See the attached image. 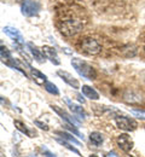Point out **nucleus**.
Here are the masks:
<instances>
[{"label":"nucleus","mask_w":145,"mask_h":157,"mask_svg":"<svg viewBox=\"0 0 145 157\" xmlns=\"http://www.w3.org/2000/svg\"><path fill=\"white\" fill-rule=\"evenodd\" d=\"M80 48L83 53L88 56H96L101 53L102 51V45L93 38H83L80 42Z\"/></svg>","instance_id":"nucleus-3"},{"label":"nucleus","mask_w":145,"mask_h":157,"mask_svg":"<svg viewBox=\"0 0 145 157\" xmlns=\"http://www.w3.org/2000/svg\"><path fill=\"white\" fill-rule=\"evenodd\" d=\"M106 157H119V156H117V154H116L115 151H110V152L106 155Z\"/></svg>","instance_id":"nucleus-24"},{"label":"nucleus","mask_w":145,"mask_h":157,"mask_svg":"<svg viewBox=\"0 0 145 157\" xmlns=\"http://www.w3.org/2000/svg\"><path fill=\"white\" fill-rule=\"evenodd\" d=\"M45 57L47 59H50V62L55 65H59L61 64V60H59V57L57 55V51L53 48V47H50V46H44L41 48Z\"/></svg>","instance_id":"nucleus-9"},{"label":"nucleus","mask_w":145,"mask_h":157,"mask_svg":"<svg viewBox=\"0 0 145 157\" xmlns=\"http://www.w3.org/2000/svg\"><path fill=\"white\" fill-rule=\"evenodd\" d=\"M30 157H34V156H30Z\"/></svg>","instance_id":"nucleus-27"},{"label":"nucleus","mask_w":145,"mask_h":157,"mask_svg":"<svg viewBox=\"0 0 145 157\" xmlns=\"http://www.w3.org/2000/svg\"><path fill=\"white\" fill-rule=\"evenodd\" d=\"M51 108H52V110H53V111H56V113H57V114H58V115H59V116H61V117H62L63 120L67 122V123H69V124H73V126H76V124H79V123H80V122H79L76 118L71 117V116H70L68 113H65L64 110L59 109L58 106H56V105H52Z\"/></svg>","instance_id":"nucleus-10"},{"label":"nucleus","mask_w":145,"mask_h":157,"mask_svg":"<svg viewBox=\"0 0 145 157\" xmlns=\"http://www.w3.org/2000/svg\"><path fill=\"white\" fill-rule=\"evenodd\" d=\"M126 157H133V156H126Z\"/></svg>","instance_id":"nucleus-26"},{"label":"nucleus","mask_w":145,"mask_h":157,"mask_svg":"<svg viewBox=\"0 0 145 157\" xmlns=\"http://www.w3.org/2000/svg\"><path fill=\"white\" fill-rule=\"evenodd\" d=\"M90 157H96V155H91Z\"/></svg>","instance_id":"nucleus-25"},{"label":"nucleus","mask_w":145,"mask_h":157,"mask_svg":"<svg viewBox=\"0 0 145 157\" xmlns=\"http://www.w3.org/2000/svg\"><path fill=\"white\" fill-rule=\"evenodd\" d=\"M116 143L120 146V149L124 150V152H129L133 149V146H134L133 140L131 139V137L128 134H121V136H119L117 139H116Z\"/></svg>","instance_id":"nucleus-6"},{"label":"nucleus","mask_w":145,"mask_h":157,"mask_svg":"<svg viewBox=\"0 0 145 157\" xmlns=\"http://www.w3.org/2000/svg\"><path fill=\"white\" fill-rule=\"evenodd\" d=\"M90 141H91L94 146H99V145L103 144V141H104L103 136H102L99 132H92V133L90 134Z\"/></svg>","instance_id":"nucleus-15"},{"label":"nucleus","mask_w":145,"mask_h":157,"mask_svg":"<svg viewBox=\"0 0 145 157\" xmlns=\"http://www.w3.org/2000/svg\"><path fill=\"white\" fill-rule=\"evenodd\" d=\"M2 30H4V33H5L7 36H10L12 40H15L17 44H20V45H23V44H24L23 36H22V34L20 33L18 29H16V28H13V27H10V25H6V27H4Z\"/></svg>","instance_id":"nucleus-8"},{"label":"nucleus","mask_w":145,"mask_h":157,"mask_svg":"<svg viewBox=\"0 0 145 157\" xmlns=\"http://www.w3.org/2000/svg\"><path fill=\"white\" fill-rule=\"evenodd\" d=\"M81 92H82V94L86 98L91 99V100H98V99H99L98 92H97L94 88H92L91 86L83 85L82 87H81Z\"/></svg>","instance_id":"nucleus-14"},{"label":"nucleus","mask_w":145,"mask_h":157,"mask_svg":"<svg viewBox=\"0 0 145 157\" xmlns=\"http://www.w3.org/2000/svg\"><path fill=\"white\" fill-rule=\"evenodd\" d=\"M115 123H116L117 128H120L122 131H127V132L134 131L137 128V122L133 118L127 117V116H116Z\"/></svg>","instance_id":"nucleus-5"},{"label":"nucleus","mask_w":145,"mask_h":157,"mask_svg":"<svg viewBox=\"0 0 145 157\" xmlns=\"http://www.w3.org/2000/svg\"><path fill=\"white\" fill-rule=\"evenodd\" d=\"M71 65H73V68L76 70V73H78L80 76H82L83 78H86V80L92 81V80H96V78H97V71H96V69H94L92 65H90L87 62L82 60V59L73 58L71 59Z\"/></svg>","instance_id":"nucleus-2"},{"label":"nucleus","mask_w":145,"mask_h":157,"mask_svg":"<svg viewBox=\"0 0 145 157\" xmlns=\"http://www.w3.org/2000/svg\"><path fill=\"white\" fill-rule=\"evenodd\" d=\"M57 75L62 78L65 83H68L70 87H73V88H75V90L80 88V83H79V81L74 78L70 73L64 71V70H58V71H57Z\"/></svg>","instance_id":"nucleus-7"},{"label":"nucleus","mask_w":145,"mask_h":157,"mask_svg":"<svg viewBox=\"0 0 145 157\" xmlns=\"http://www.w3.org/2000/svg\"><path fill=\"white\" fill-rule=\"evenodd\" d=\"M13 123H15V127H16V128H17V129H18L20 132L24 133V134H27L28 137L33 138V137H32L33 134H32V133H30V132L28 131V128H27V126H25L24 123H22L21 121H18V120H16V121H15Z\"/></svg>","instance_id":"nucleus-19"},{"label":"nucleus","mask_w":145,"mask_h":157,"mask_svg":"<svg viewBox=\"0 0 145 157\" xmlns=\"http://www.w3.org/2000/svg\"><path fill=\"white\" fill-rule=\"evenodd\" d=\"M124 101L127 103H131V104H135V103H140L142 98L138 96V94H134L133 92H128L124 94Z\"/></svg>","instance_id":"nucleus-17"},{"label":"nucleus","mask_w":145,"mask_h":157,"mask_svg":"<svg viewBox=\"0 0 145 157\" xmlns=\"http://www.w3.org/2000/svg\"><path fill=\"white\" fill-rule=\"evenodd\" d=\"M41 151H42V154H44V157H57L53 152H51L46 146H44L42 145L41 146Z\"/></svg>","instance_id":"nucleus-22"},{"label":"nucleus","mask_w":145,"mask_h":157,"mask_svg":"<svg viewBox=\"0 0 145 157\" xmlns=\"http://www.w3.org/2000/svg\"><path fill=\"white\" fill-rule=\"evenodd\" d=\"M45 90L48 92V93H51V94H55V96H58L59 94V90L57 88V86L55 85V83H52V82H46L45 83Z\"/></svg>","instance_id":"nucleus-20"},{"label":"nucleus","mask_w":145,"mask_h":157,"mask_svg":"<svg viewBox=\"0 0 145 157\" xmlns=\"http://www.w3.org/2000/svg\"><path fill=\"white\" fill-rule=\"evenodd\" d=\"M27 67L29 68V70H30V73H32V78H33V80H34L38 85H45V83L47 82V78H46V75H44L40 70L32 68L29 64H27Z\"/></svg>","instance_id":"nucleus-13"},{"label":"nucleus","mask_w":145,"mask_h":157,"mask_svg":"<svg viewBox=\"0 0 145 157\" xmlns=\"http://www.w3.org/2000/svg\"><path fill=\"white\" fill-rule=\"evenodd\" d=\"M34 123H35V126H38L39 128H41V129H44V131H48V127H47V124L42 123V122H40V121H38V120H36Z\"/></svg>","instance_id":"nucleus-23"},{"label":"nucleus","mask_w":145,"mask_h":157,"mask_svg":"<svg viewBox=\"0 0 145 157\" xmlns=\"http://www.w3.org/2000/svg\"><path fill=\"white\" fill-rule=\"evenodd\" d=\"M65 103L69 105V108H70V110L73 111V114H75L76 116L79 118H82L85 120L86 118V114H85V110H83V108L81 105H79V104H75V103H73L71 100H69V99L65 97Z\"/></svg>","instance_id":"nucleus-12"},{"label":"nucleus","mask_w":145,"mask_h":157,"mask_svg":"<svg viewBox=\"0 0 145 157\" xmlns=\"http://www.w3.org/2000/svg\"><path fill=\"white\" fill-rule=\"evenodd\" d=\"M21 10L22 15H24L27 17L38 16V13L40 11V5L36 1H34V0H23Z\"/></svg>","instance_id":"nucleus-4"},{"label":"nucleus","mask_w":145,"mask_h":157,"mask_svg":"<svg viewBox=\"0 0 145 157\" xmlns=\"http://www.w3.org/2000/svg\"><path fill=\"white\" fill-rule=\"evenodd\" d=\"M57 134H58V136H61L63 139H65L67 141L73 143V144H74V145H76V146H81V143H80L78 139H75V138L73 137L70 133H67V132H57Z\"/></svg>","instance_id":"nucleus-16"},{"label":"nucleus","mask_w":145,"mask_h":157,"mask_svg":"<svg viewBox=\"0 0 145 157\" xmlns=\"http://www.w3.org/2000/svg\"><path fill=\"white\" fill-rule=\"evenodd\" d=\"M131 113L135 116L137 118H140V120H145V111L144 110H135V109H132Z\"/></svg>","instance_id":"nucleus-21"},{"label":"nucleus","mask_w":145,"mask_h":157,"mask_svg":"<svg viewBox=\"0 0 145 157\" xmlns=\"http://www.w3.org/2000/svg\"><path fill=\"white\" fill-rule=\"evenodd\" d=\"M27 46H28V48H29V51H30V53H32V56L34 57V59L36 60V62H39V63H44L45 62V55H44V52H42V50H39L34 44H32V42H28L27 44Z\"/></svg>","instance_id":"nucleus-11"},{"label":"nucleus","mask_w":145,"mask_h":157,"mask_svg":"<svg viewBox=\"0 0 145 157\" xmlns=\"http://www.w3.org/2000/svg\"><path fill=\"white\" fill-rule=\"evenodd\" d=\"M85 27L82 11H75L73 9L64 10L59 13L57 20V28L64 36H73L80 33Z\"/></svg>","instance_id":"nucleus-1"},{"label":"nucleus","mask_w":145,"mask_h":157,"mask_svg":"<svg viewBox=\"0 0 145 157\" xmlns=\"http://www.w3.org/2000/svg\"><path fill=\"white\" fill-rule=\"evenodd\" d=\"M56 140H57V141H58V143H59L61 145H63V146H65V147H67L68 150H70V151H73V152H74V154H76L78 156H81V154H80V151H79V150H78L76 147H74V146H71V144H70V143H68V141H67L65 139H59V138H57Z\"/></svg>","instance_id":"nucleus-18"}]
</instances>
